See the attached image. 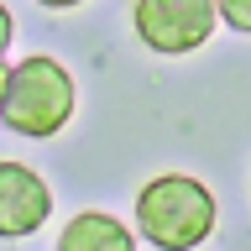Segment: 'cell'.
Wrapping results in <instances>:
<instances>
[{"instance_id": "cell-3", "label": "cell", "mask_w": 251, "mask_h": 251, "mask_svg": "<svg viewBox=\"0 0 251 251\" xmlns=\"http://www.w3.org/2000/svg\"><path fill=\"white\" fill-rule=\"evenodd\" d=\"M215 0H136L131 11V26L152 52L162 58H183V52H199L215 31Z\"/></svg>"}, {"instance_id": "cell-8", "label": "cell", "mask_w": 251, "mask_h": 251, "mask_svg": "<svg viewBox=\"0 0 251 251\" xmlns=\"http://www.w3.org/2000/svg\"><path fill=\"white\" fill-rule=\"evenodd\" d=\"M37 5H47V11H74V5H84V0H37Z\"/></svg>"}, {"instance_id": "cell-2", "label": "cell", "mask_w": 251, "mask_h": 251, "mask_svg": "<svg viewBox=\"0 0 251 251\" xmlns=\"http://www.w3.org/2000/svg\"><path fill=\"white\" fill-rule=\"evenodd\" d=\"M215 194L188 178V173H162L136 194V230L157 251H194L215 230Z\"/></svg>"}, {"instance_id": "cell-5", "label": "cell", "mask_w": 251, "mask_h": 251, "mask_svg": "<svg viewBox=\"0 0 251 251\" xmlns=\"http://www.w3.org/2000/svg\"><path fill=\"white\" fill-rule=\"evenodd\" d=\"M58 251H136V235L126 230V220L105 215V209H84L63 225Z\"/></svg>"}, {"instance_id": "cell-6", "label": "cell", "mask_w": 251, "mask_h": 251, "mask_svg": "<svg viewBox=\"0 0 251 251\" xmlns=\"http://www.w3.org/2000/svg\"><path fill=\"white\" fill-rule=\"evenodd\" d=\"M215 16L230 31H246V37H251V0H215Z\"/></svg>"}, {"instance_id": "cell-1", "label": "cell", "mask_w": 251, "mask_h": 251, "mask_svg": "<svg viewBox=\"0 0 251 251\" xmlns=\"http://www.w3.org/2000/svg\"><path fill=\"white\" fill-rule=\"evenodd\" d=\"M74 105H78L74 74H68L58 58L31 52V58H21L16 68H5V89H0V121L11 126L16 136H31V141L58 136L63 126L74 121Z\"/></svg>"}, {"instance_id": "cell-4", "label": "cell", "mask_w": 251, "mask_h": 251, "mask_svg": "<svg viewBox=\"0 0 251 251\" xmlns=\"http://www.w3.org/2000/svg\"><path fill=\"white\" fill-rule=\"evenodd\" d=\"M47 215H52V188L42 183V173H31L26 162H0V241L42 230Z\"/></svg>"}, {"instance_id": "cell-9", "label": "cell", "mask_w": 251, "mask_h": 251, "mask_svg": "<svg viewBox=\"0 0 251 251\" xmlns=\"http://www.w3.org/2000/svg\"><path fill=\"white\" fill-rule=\"evenodd\" d=\"M0 89H5V58H0Z\"/></svg>"}, {"instance_id": "cell-7", "label": "cell", "mask_w": 251, "mask_h": 251, "mask_svg": "<svg viewBox=\"0 0 251 251\" xmlns=\"http://www.w3.org/2000/svg\"><path fill=\"white\" fill-rule=\"evenodd\" d=\"M11 37H16V21H11V11L0 5V58H5V47H11Z\"/></svg>"}]
</instances>
